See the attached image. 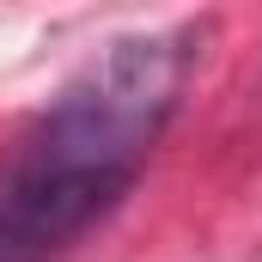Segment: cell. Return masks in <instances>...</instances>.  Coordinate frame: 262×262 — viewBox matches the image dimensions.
I'll return each mask as SVG.
<instances>
[{"mask_svg":"<svg viewBox=\"0 0 262 262\" xmlns=\"http://www.w3.org/2000/svg\"><path fill=\"white\" fill-rule=\"evenodd\" d=\"M189 49L177 37L110 43L0 152V262H55L128 195L177 110Z\"/></svg>","mask_w":262,"mask_h":262,"instance_id":"obj_1","label":"cell"}]
</instances>
